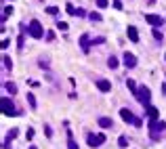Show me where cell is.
Returning <instances> with one entry per match:
<instances>
[{
	"label": "cell",
	"instance_id": "ffe728a7",
	"mask_svg": "<svg viewBox=\"0 0 166 149\" xmlns=\"http://www.w3.org/2000/svg\"><path fill=\"white\" fill-rule=\"evenodd\" d=\"M67 27H70V25H67L65 21H59V23H57V30H61V32H67Z\"/></svg>",
	"mask_w": 166,
	"mask_h": 149
},
{
	"label": "cell",
	"instance_id": "8992f818",
	"mask_svg": "<svg viewBox=\"0 0 166 149\" xmlns=\"http://www.w3.org/2000/svg\"><path fill=\"white\" fill-rule=\"evenodd\" d=\"M122 63L126 65L128 69H132L135 65H137V57L132 55V53H124V57H122Z\"/></svg>",
	"mask_w": 166,
	"mask_h": 149
},
{
	"label": "cell",
	"instance_id": "5b68a950",
	"mask_svg": "<svg viewBox=\"0 0 166 149\" xmlns=\"http://www.w3.org/2000/svg\"><path fill=\"white\" fill-rule=\"evenodd\" d=\"M105 141V135H88V145L91 147H101Z\"/></svg>",
	"mask_w": 166,
	"mask_h": 149
},
{
	"label": "cell",
	"instance_id": "1f68e13d",
	"mask_svg": "<svg viewBox=\"0 0 166 149\" xmlns=\"http://www.w3.org/2000/svg\"><path fill=\"white\" fill-rule=\"evenodd\" d=\"M78 17H86V11H82V9H78V13H76Z\"/></svg>",
	"mask_w": 166,
	"mask_h": 149
},
{
	"label": "cell",
	"instance_id": "e0dca14e",
	"mask_svg": "<svg viewBox=\"0 0 166 149\" xmlns=\"http://www.w3.org/2000/svg\"><path fill=\"white\" fill-rule=\"evenodd\" d=\"M118 145H120V147H122V149H124V147H128V139H126V137H124V135H122V137L118 139Z\"/></svg>",
	"mask_w": 166,
	"mask_h": 149
},
{
	"label": "cell",
	"instance_id": "8fae6325",
	"mask_svg": "<svg viewBox=\"0 0 166 149\" xmlns=\"http://www.w3.org/2000/svg\"><path fill=\"white\" fill-rule=\"evenodd\" d=\"M97 124H99L101 128H111L114 126V120H111V118H99Z\"/></svg>",
	"mask_w": 166,
	"mask_h": 149
},
{
	"label": "cell",
	"instance_id": "7a4b0ae2",
	"mask_svg": "<svg viewBox=\"0 0 166 149\" xmlns=\"http://www.w3.org/2000/svg\"><path fill=\"white\" fill-rule=\"evenodd\" d=\"M135 97H137V101H139V103L147 105V103H149V99H152V92H149V88H147V86H141V88H137Z\"/></svg>",
	"mask_w": 166,
	"mask_h": 149
},
{
	"label": "cell",
	"instance_id": "83f0119b",
	"mask_svg": "<svg viewBox=\"0 0 166 149\" xmlns=\"http://www.w3.org/2000/svg\"><path fill=\"white\" fill-rule=\"evenodd\" d=\"M25 139H34V130H32V128H27V132H25Z\"/></svg>",
	"mask_w": 166,
	"mask_h": 149
},
{
	"label": "cell",
	"instance_id": "484cf974",
	"mask_svg": "<svg viewBox=\"0 0 166 149\" xmlns=\"http://www.w3.org/2000/svg\"><path fill=\"white\" fill-rule=\"evenodd\" d=\"M47 40L48 42H53V40H55V32H47Z\"/></svg>",
	"mask_w": 166,
	"mask_h": 149
},
{
	"label": "cell",
	"instance_id": "f546056e",
	"mask_svg": "<svg viewBox=\"0 0 166 149\" xmlns=\"http://www.w3.org/2000/svg\"><path fill=\"white\" fill-rule=\"evenodd\" d=\"M114 9H122V0H114Z\"/></svg>",
	"mask_w": 166,
	"mask_h": 149
},
{
	"label": "cell",
	"instance_id": "2e32d148",
	"mask_svg": "<svg viewBox=\"0 0 166 149\" xmlns=\"http://www.w3.org/2000/svg\"><path fill=\"white\" fill-rule=\"evenodd\" d=\"M27 103H30V107H32V109H36V97L32 95V92H27Z\"/></svg>",
	"mask_w": 166,
	"mask_h": 149
},
{
	"label": "cell",
	"instance_id": "d6a6232c",
	"mask_svg": "<svg viewBox=\"0 0 166 149\" xmlns=\"http://www.w3.org/2000/svg\"><path fill=\"white\" fill-rule=\"evenodd\" d=\"M160 88H162V95H166V82L162 84V86H160Z\"/></svg>",
	"mask_w": 166,
	"mask_h": 149
},
{
	"label": "cell",
	"instance_id": "4dcf8cb0",
	"mask_svg": "<svg viewBox=\"0 0 166 149\" xmlns=\"http://www.w3.org/2000/svg\"><path fill=\"white\" fill-rule=\"evenodd\" d=\"M9 42H11V40H9V38H4V40H2V48H9Z\"/></svg>",
	"mask_w": 166,
	"mask_h": 149
},
{
	"label": "cell",
	"instance_id": "d6986e66",
	"mask_svg": "<svg viewBox=\"0 0 166 149\" xmlns=\"http://www.w3.org/2000/svg\"><path fill=\"white\" fill-rule=\"evenodd\" d=\"M126 86H128L132 92H137V82H135V80H126Z\"/></svg>",
	"mask_w": 166,
	"mask_h": 149
},
{
	"label": "cell",
	"instance_id": "ac0fdd59",
	"mask_svg": "<svg viewBox=\"0 0 166 149\" xmlns=\"http://www.w3.org/2000/svg\"><path fill=\"white\" fill-rule=\"evenodd\" d=\"M2 61H4V67H6V69H13V61H11V57H6V55H4V57H2Z\"/></svg>",
	"mask_w": 166,
	"mask_h": 149
},
{
	"label": "cell",
	"instance_id": "f1b7e54d",
	"mask_svg": "<svg viewBox=\"0 0 166 149\" xmlns=\"http://www.w3.org/2000/svg\"><path fill=\"white\" fill-rule=\"evenodd\" d=\"M44 135H47V137H53V130H51V126H44Z\"/></svg>",
	"mask_w": 166,
	"mask_h": 149
},
{
	"label": "cell",
	"instance_id": "6da1fadb",
	"mask_svg": "<svg viewBox=\"0 0 166 149\" xmlns=\"http://www.w3.org/2000/svg\"><path fill=\"white\" fill-rule=\"evenodd\" d=\"M27 34L32 36V38H36V40H40V38L44 36V30H42V25H40V21H36V19H32V21H30V25H27Z\"/></svg>",
	"mask_w": 166,
	"mask_h": 149
},
{
	"label": "cell",
	"instance_id": "836d02e7",
	"mask_svg": "<svg viewBox=\"0 0 166 149\" xmlns=\"http://www.w3.org/2000/svg\"><path fill=\"white\" fill-rule=\"evenodd\" d=\"M147 2H149V4H154V2H156V0H147Z\"/></svg>",
	"mask_w": 166,
	"mask_h": 149
},
{
	"label": "cell",
	"instance_id": "44dd1931",
	"mask_svg": "<svg viewBox=\"0 0 166 149\" xmlns=\"http://www.w3.org/2000/svg\"><path fill=\"white\" fill-rule=\"evenodd\" d=\"M67 149H80L76 143H74V139H71V135H70V141H67Z\"/></svg>",
	"mask_w": 166,
	"mask_h": 149
},
{
	"label": "cell",
	"instance_id": "d4e9b609",
	"mask_svg": "<svg viewBox=\"0 0 166 149\" xmlns=\"http://www.w3.org/2000/svg\"><path fill=\"white\" fill-rule=\"evenodd\" d=\"M57 11H59L57 6H48V9H47V13H48V15H57Z\"/></svg>",
	"mask_w": 166,
	"mask_h": 149
},
{
	"label": "cell",
	"instance_id": "5bb4252c",
	"mask_svg": "<svg viewBox=\"0 0 166 149\" xmlns=\"http://www.w3.org/2000/svg\"><path fill=\"white\" fill-rule=\"evenodd\" d=\"M88 19L95 23V21H101L103 17H101V13H95V11H93V13H88Z\"/></svg>",
	"mask_w": 166,
	"mask_h": 149
},
{
	"label": "cell",
	"instance_id": "cb8c5ba5",
	"mask_svg": "<svg viewBox=\"0 0 166 149\" xmlns=\"http://www.w3.org/2000/svg\"><path fill=\"white\" fill-rule=\"evenodd\" d=\"M107 4H109L107 0H97V6H99V9H105Z\"/></svg>",
	"mask_w": 166,
	"mask_h": 149
},
{
	"label": "cell",
	"instance_id": "52a82bcc",
	"mask_svg": "<svg viewBox=\"0 0 166 149\" xmlns=\"http://www.w3.org/2000/svg\"><path fill=\"white\" fill-rule=\"evenodd\" d=\"M120 118H122L124 122H128V124H135V120H137V118L132 115L131 109H120Z\"/></svg>",
	"mask_w": 166,
	"mask_h": 149
},
{
	"label": "cell",
	"instance_id": "30bf717a",
	"mask_svg": "<svg viewBox=\"0 0 166 149\" xmlns=\"http://www.w3.org/2000/svg\"><path fill=\"white\" fill-rule=\"evenodd\" d=\"M97 88H99L101 92H109L111 91V84H109L107 80H97Z\"/></svg>",
	"mask_w": 166,
	"mask_h": 149
},
{
	"label": "cell",
	"instance_id": "9a60e30c",
	"mask_svg": "<svg viewBox=\"0 0 166 149\" xmlns=\"http://www.w3.org/2000/svg\"><path fill=\"white\" fill-rule=\"evenodd\" d=\"M107 65H109V67H111V69H116V67H118V65H120V61H118V59H116V57H109V59H107Z\"/></svg>",
	"mask_w": 166,
	"mask_h": 149
},
{
	"label": "cell",
	"instance_id": "4fadbf2b",
	"mask_svg": "<svg viewBox=\"0 0 166 149\" xmlns=\"http://www.w3.org/2000/svg\"><path fill=\"white\" fill-rule=\"evenodd\" d=\"M4 91L11 92V95H15V92H17V84H13V82H6V84H4Z\"/></svg>",
	"mask_w": 166,
	"mask_h": 149
},
{
	"label": "cell",
	"instance_id": "4316f807",
	"mask_svg": "<svg viewBox=\"0 0 166 149\" xmlns=\"http://www.w3.org/2000/svg\"><path fill=\"white\" fill-rule=\"evenodd\" d=\"M93 42H95V44H103V42H105V38H103V36H99V38L93 40Z\"/></svg>",
	"mask_w": 166,
	"mask_h": 149
},
{
	"label": "cell",
	"instance_id": "9c48e42d",
	"mask_svg": "<svg viewBox=\"0 0 166 149\" xmlns=\"http://www.w3.org/2000/svg\"><path fill=\"white\" fill-rule=\"evenodd\" d=\"M145 109H147V115H149V122H156V120H158V109H156L154 105H147V107H145Z\"/></svg>",
	"mask_w": 166,
	"mask_h": 149
},
{
	"label": "cell",
	"instance_id": "7402d4cb",
	"mask_svg": "<svg viewBox=\"0 0 166 149\" xmlns=\"http://www.w3.org/2000/svg\"><path fill=\"white\" fill-rule=\"evenodd\" d=\"M154 38H156V40H162V38H164V34H162V32L156 27V30H154Z\"/></svg>",
	"mask_w": 166,
	"mask_h": 149
},
{
	"label": "cell",
	"instance_id": "277c9868",
	"mask_svg": "<svg viewBox=\"0 0 166 149\" xmlns=\"http://www.w3.org/2000/svg\"><path fill=\"white\" fill-rule=\"evenodd\" d=\"M145 21L152 23L154 27H160V25H164V19H162L160 15H152V13H147V15H145Z\"/></svg>",
	"mask_w": 166,
	"mask_h": 149
},
{
	"label": "cell",
	"instance_id": "d590c367",
	"mask_svg": "<svg viewBox=\"0 0 166 149\" xmlns=\"http://www.w3.org/2000/svg\"><path fill=\"white\" fill-rule=\"evenodd\" d=\"M164 59H166V55H164Z\"/></svg>",
	"mask_w": 166,
	"mask_h": 149
},
{
	"label": "cell",
	"instance_id": "3957f363",
	"mask_svg": "<svg viewBox=\"0 0 166 149\" xmlns=\"http://www.w3.org/2000/svg\"><path fill=\"white\" fill-rule=\"evenodd\" d=\"M2 114L4 115H19V111L15 109V105L11 103L9 97H2Z\"/></svg>",
	"mask_w": 166,
	"mask_h": 149
},
{
	"label": "cell",
	"instance_id": "7c38bea8",
	"mask_svg": "<svg viewBox=\"0 0 166 149\" xmlns=\"http://www.w3.org/2000/svg\"><path fill=\"white\" fill-rule=\"evenodd\" d=\"M80 46H82L84 53H88V48H91V42H88V34H82V36H80Z\"/></svg>",
	"mask_w": 166,
	"mask_h": 149
},
{
	"label": "cell",
	"instance_id": "603a6c76",
	"mask_svg": "<svg viewBox=\"0 0 166 149\" xmlns=\"http://www.w3.org/2000/svg\"><path fill=\"white\" fill-rule=\"evenodd\" d=\"M65 11L70 13V15H76V13H78V11H76V9H74V6H71V4H70V2L65 4Z\"/></svg>",
	"mask_w": 166,
	"mask_h": 149
},
{
	"label": "cell",
	"instance_id": "ba28073f",
	"mask_svg": "<svg viewBox=\"0 0 166 149\" xmlns=\"http://www.w3.org/2000/svg\"><path fill=\"white\" fill-rule=\"evenodd\" d=\"M126 34L131 38V42H139V32H137L135 25H128V27H126Z\"/></svg>",
	"mask_w": 166,
	"mask_h": 149
},
{
	"label": "cell",
	"instance_id": "e575fe53",
	"mask_svg": "<svg viewBox=\"0 0 166 149\" xmlns=\"http://www.w3.org/2000/svg\"><path fill=\"white\" fill-rule=\"evenodd\" d=\"M30 149H36V147H34V145H32V147H30Z\"/></svg>",
	"mask_w": 166,
	"mask_h": 149
}]
</instances>
